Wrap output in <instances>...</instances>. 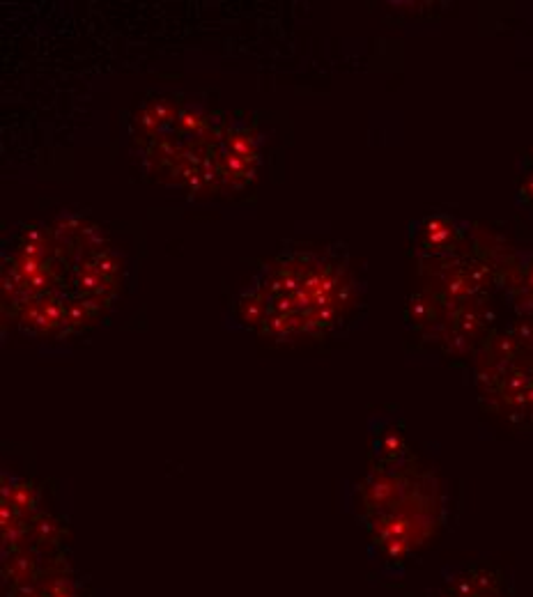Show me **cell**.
<instances>
[{
	"label": "cell",
	"mask_w": 533,
	"mask_h": 597,
	"mask_svg": "<svg viewBox=\"0 0 533 597\" xmlns=\"http://www.w3.org/2000/svg\"><path fill=\"white\" fill-rule=\"evenodd\" d=\"M437 597H511V581L488 563H465L446 568Z\"/></svg>",
	"instance_id": "cell-1"
},
{
	"label": "cell",
	"mask_w": 533,
	"mask_h": 597,
	"mask_svg": "<svg viewBox=\"0 0 533 597\" xmlns=\"http://www.w3.org/2000/svg\"><path fill=\"white\" fill-rule=\"evenodd\" d=\"M373 455L380 469H400L407 457L403 428L396 421H382L373 432Z\"/></svg>",
	"instance_id": "cell-2"
},
{
	"label": "cell",
	"mask_w": 533,
	"mask_h": 597,
	"mask_svg": "<svg viewBox=\"0 0 533 597\" xmlns=\"http://www.w3.org/2000/svg\"><path fill=\"white\" fill-rule=\"evenodd\" d=\"M462 237V230L458 223L448 216H430L421 223V244L430 253H446L458 246Z\"/></svg>",
	"instance_id": "cell-3"
}]
</instances>
